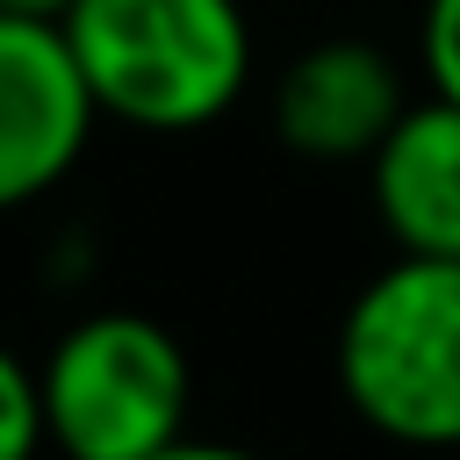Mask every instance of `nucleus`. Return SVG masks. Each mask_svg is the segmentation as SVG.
<instances>
[{"label":"nucleus","instance_id":"obj_1","mask_svg":"<svg viewBox=\"0 0 460 460\" xmlns=\"http://www.w3.org/2000/svg\"><path fill=\"white\" fill-rule=\"evenodd\" d=\"M65 43L108 122L187 137L252 86V22L237 0H72Z\"/></svg>","mask_w":460,"mask_h":460},{"label":"nucleus","instance_id":"obj_2","mask_svg":"<svg viewBox=\"0 0 460 460\" xmlns=\"http://www.w3.org/2000/svg\"><path fill=\"white\" fill-rule=\"evenodd\" d=\"M338 388L395 446H460V259L395 252L345 302Z\"/></svg>","mask_w":460,"mask_h":460},{"label":"nucleus","instance_id":"obj_3","mask_svg":"<svg viewBox=\"0 0 460 460\" xmlns=\"http://www.w3.org/2000/svg\"><path fill=\"white\" fill-rule=\"evenodd\" d=\"M36 381L43 438H58L72 460H158L180 446L194 410V367L180 338L137 309L79 316L50 345Z\"/></svg>","mask_w":460,"mask_h":460},{"label":"nucleus","instance_id":"obj_4","mask_svg":"<svg viewBox=\"0 0 460 460\" xmlns=\"http://www.w3.org/2000/svg\"><path fill=\"white\" fill-rule=\"evenodd\" d=\"M93 122L101 108L65 29L0 7V216L50 194L79 165Z\"/></svg>","mask_w":460,"mask_h":460},{"label":"nucleus","instance_id":"obj_5","mask_svg":"<svg viewBox=\"0 0 460 460\" xmlns=\"http://www.w3.org/2000/svg\"><path fill=\"white\" fill-rule=\"evenodd\" d=\"M402 108V72L367 36L302 43L273 79V137L295 158H367Z\"/></svg>","mask_w":460,"mask_h":460},{"label":"nucleus","instance_id":"obj_6","mask_svg":"<svg viewBox=\"0 0 460 460\" xmlns=\"http://www.w3.org/2000/svg\"><path fill=\"white\" fill-rule=\"evenodd\" d=\"M367 194L395 252L460 259V101L424 93L367 151Z\"/></svg>","mask_w":460,"mask_h":460},{"label":"nucleus","instance_id":"obj_7","mask_svg":"<svg viewBox=\"0 0 460 460\" xmlns=\"http://www.w3.org/2000/svg\"><path fill=\"white\" fill-rule=\"evenodd\" d=\"M43 438V381L14 345H0V460H22Z\"/></svg>","mask_w":460,"mask_h":460},{"label":"nucleus","instance_id":"obj_8","mask_svg":"<svg viewBox=\"0 0 460 460\" xmlns=\"http://www.w3.org/2000/svg\"><path fill=\"white\" fill-rule=\"evenodd\" d=\"M424 72L431 93L460 101V0H424Z\"/></svg>","mask_w":460,"mask_h":460},{"label":"nucleus","instance_id":"obj_9","mask_svg":"<svg viewBox=\"0 0 460 460\" xmlns=\"http://www.w3.org/2000/svg\"><path fill=\"white\" fill-rule=\"evenodd\" d=\"M7 14H43V22H65V7L72 0H0Z\"/></svg>","mask_w":460,"mask_h":460}]
</instances>
